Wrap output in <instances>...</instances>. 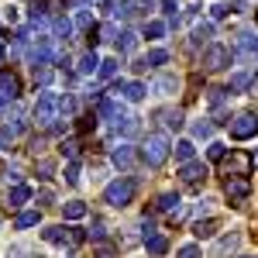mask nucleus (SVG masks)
<instances>
[{"label": "nucleus", "mask_w": 258, "mask_h": 258, "mask_svg": "<svg viewBox=\"0 0 258 258\" xmlns=\"http://www.w3.org/2000/svg\"><path fill=\"white\" fill-rule=\"evenodd\" d=\"M48 80H52V73H48V69H41V73L35 69V83H48Z\"/></svg>", "instance_id": "c03bdc74"}, {"label": "nucleus", "mask_w": 258, "mask_h": 258, "mask_svg": "<svg viewBox=\"0 0 258 258\" xmlns=\"http://www.w3.org/2000/svg\"><path fill=\"white\" fill-rule=\"evenodd\" d=\"M145 35H148V38H162V35H165V24H162V21H148V24H145Z\"/></svg>", "instance_id": "473e14b6"}, {"label": "nucleus", "mask_w": 258, "mask_h": 258, "mask_svg": "<svg viewBox=\"0 0 258 258\" xmlns=\"http://www.w3.org/2000/svg\"><path fill=\"white\" fill-rule=\"evenodd\" d=\"M0 55H4V45H0Z\"/></svg>", "instance_id": "de8ad7c7"}, {"label": "nucleus", "mask_w": 258, "mask_h": 258, "mask_svg": "<svg viewBox=\"0 0 258 258\" xmlns=\"http://www.w3.org/2000/svg\"><path fill=\"white\" fill-rule=\"evenodd\" d=\"M207 162H186L182 169H179V176H182V182H200V179H207Z\"/></svg>", "instance_id": "1a4fd4ad"}, {"label": "nucleus", "mask_w": 258, "mask_h": 258, "mask_svg": "<svg viewBox=\"0 0 258 258\" xmlns=\"http://www.w3.org/2000/svg\"><path fill=\"white\" fill-rule=\"evenodd\" d=\"M76 28H80V31H93V28H97L93 18H90V11H80V14H76Z\"/></svg>", "instance_id": "c756f323"}, {"label": "nucleus", "mask_w": 258, "mask_h": 258, "mask_svg": "<svg viewBox=\"0 0 258 258\" xmlns=\"http://www.w3.org/2000/svg\"><path fill=\"white\" fill-rule=\"evenodd\" d=\"M110 162H114L117 169H131V162H135V148H131V145H120V148H114Z\"/></svg>", "instance_id": "f8f14e48"}, {"label": "nucleus", "mask_w": 258, "mask_h": 258, "mask_svg": "<svg viewBox=\"0 0 258 258\" xmlns=\"http://www.w3.org/2000/svg\"><path fill=\"white\" fill-rule=\"evenodd\" d=\"M251 86V73H238V76H231V90H248Z\"/></svg>", "instance_id": "7c9ffc66"}, {"label": "nucleus", "mask_w": 258, "mask_h": 258, "mask_svg": "<svg viewBox=\"0 0 258 258\" xmlns=\"http://www.w3.org/2000/svg\"><path fill=\"white\" fill-rule=\"evenodd\" d=\"M80 73H83V76H93V73H100V59L93 55V52H86V55L80 59Z\"/></svg>", "instance_id": "6ab92c4d"}, {"label": "nucleus", "mask_w": 258, "mask_h": 258, "mask_svg": "<svg viewBox=\"0 0 258 258\" xmlns=\"http://www.w3.org/2000/svg\"><path fill=\"white\" fill-rule=\"evenodd\" d=\"M18 97H21L18 76L7 73V69H0V103H4V100H18Z\"/></svg>", "instance_id": "6e6552de"}, {"label": "nucleus", "mask_w": 258, "mask_h": 258, "mask_svg": "<svg viewBox=\"0 0 258 258\" xmlns=\"http://www.w3.org/2000/svg\"><path fill=\"white\" fill-rule=\"evenodd\" d=\"M38 220H41V214H38V210H24V214H18V220H14V224H18L21 231H24V227H35Z\"/></svg>", "instance_id": "b1692460"}, {"label": "nucleus", "mask_w": 258, "mask_h": 258, "mask_svg": "<svg viewBox=\"0 0 258 258\" xmlns=\"http://www.w3.org/2000/svg\"><path fill=\"white\" fill-rule=\"evenodd\" d=\"M145 62H148V66H165V62H169V52H165V48H152V52L145 55Z\"/></svg>", "instance_id": "a878e982"}, {"label": "nucleus", "mask_w": 258, "mask_h": 258, "mask_svg": "<svg viewBox=\"0 0 258 258\" xmlns=\"http://www.w3.org/2000/svg\"><path fill=\"white\" fill-rule=\"evenodd\" d=\"M52 35H55V38H69V35H73V24L62 18V14H55V18H52Z\"/></svg>", "instance_id": "f3484780"}, {"label": "nucleus", "mask_w": 258, "mask_h": 258, "mask_svg": "<svg viewBox=\"0 0 258 258\" xmlns=\"http://www.w3.org/2000/svg\"><path fill=\"white\" fill-rule=\"evenodd\" d=\"M90 238H93V241H103V238H107V227H103V224H93V227H90Z\"/></svg>", "instance_id": "ea45409f"}, {"label": "nucleus", "mask_w": 258, "mask_h": 258, "mask_svg": "<svg viewBox=\"0 0 258 258\" xmlns=\"http://www.w3.org/2000/svg\"><path fill=\"white\" fill-rule=\"evenodd\" d=\"M28 18H31V28L45 24V18H48V4H45V0H35V4H31V11H28Z\"/></svg>", "instance_id": "dca6fc26"}, {"label": "nucleus", "mask_w": 258, "mask_h": 258, "mask_svg": "<svg viewBox=\"0 0 258 258\" xmlns=\"http://www.w3.org/2000/svg\"><path fill=\"white\" fill-rule=\"evenodd\" d=\"M35 117H38V124H55V120L62 117V97L59 93H52V90H45V93H38V103H35Z\"/></svg>", "instance_id": "f03ea898"}, {"label": "nucleus", "mask_w": 258, "mask_h": 258, "mask_svg": "<svg viewBox=\"0 0 258 258\" xmlns=\"http://www.w3.org/2000/svg\"><path fill=\"white\" fill-rule=\"evenodd\" d=\"M238 234H227V238H220L217 241V248H214V251H210V258H224V255H231V251H234V248H238Z\"/></svg>", "instance_id": "ddd939ff"}, {"label": "nucleus", "mask_w": 258, "mask_h": 258, "mask_svg": "<svg viewBox=\"0 0 258 258\" xmlns=\"http://www.w3.org/2000/svg\"><path fill=\"white\" fill-rule=\"evenodd\" d=\"M117 48L124 52V55H131V52L138 48V35H135V31H124V35L117 38Z\"/></svg>", "instance_id": "412c9836"}, {"label": "nucleus", "mask_w": 258, "mask_h": 258, "mask_svg": "<svg viewBox=\"0 0 258 258\" xmlns=\"http://www.w3.org/2000/svg\"><path fill=\"white\" fill-rule=\"evenodd\" d=\"M258 135V117L255 114H238V117L231 120V138L234 141H248Z\"/></svg>", "instance_id": "20e7f679"}, {"label": "nucleus", "mask_w": 258, "mask_h": 258, "mask_svg": "<svg viewBox=\"0 0 258 258\" xmlns=\"http://www.w3.org/2000/svg\"><path fill=\"white\" fill-rule=\"evenodd\" d=\"M193 135H197V138H210V135H214V124H210V120H197V124H193Z\"/></svg>", "instance_id": "72a5a7b5"}, {"label": "nucleus", "mask_w": 258, "mask_h": 258, "mask_svg": "<svg viewBox=\"0 0 258 258\" xmlns=\"http://www.w3.org/2000/svg\"><path fill=\"white\" fill-rule=\"evenodd\" d=\"M224 93H227V90H220V86L210 90V103H224Z\"/></svg>", "instance_id": "37998d69"}, {"label": "nucleus", "mask_w": 258, "mask_h": 258, "mask_svg": "<svg viewBox=\"0 0 258 258\" xmlns=\"http://www.w3.org/2000/svg\"><path fill=\"white\" fill-rule=\"evenodd\" d=\"M138 131H141V120L138 117H120L117 120V135H120V138H135Z\"/></svg>", "instance_id": "4468645a"}, {"label": "nucleus", "mask_w": 258, "mask_h": 258, "mask_svg": "<svg viewBox=\"0 0 258 258\" xmlns=\"http://www.w3.org/2000/svg\"><path fill=\"white\" fill-rule=\"evenodd\" d=\"M169 148H172V145H169V135H165V131H155V135H148L145 145H141V159L148 162L152 169H159L162 162L169 159Z\"/></svg>", "instance_id": "f257e3e1"}, {"label": "nucleus", "mask_w": 258, "mask_h": 258, "mask_svg": "<svg viewBox=\"0 0 258 258\" xmlns=\"http://www.w3.org/2000/svg\"><path fill=\"white\" fill-rule=\"evenodd\" d=\"M59 152H62V155H66L69 162H76V155H80V145H76V141H62Z\"/></svg>", "instance_id": "2f4dec72"}, {"label": "nucleus", "mask_w": 258, "mask_h": 258, "mask_svg": "<svg viewBox=\"0 0 258 258\" xmlns=\"http://www.w3.org/2000/svg\"><path fill=\"white\" fill-rule=\"evenodd\" d=\"M145 244H148V255H165V248H169L165 238H145Z\"/></svg>", "instance_id": "393cba45"}, {"label": "nucleus", "mask_w": 258, "mask_h": 258, "mask_svg": "<svg viewBox=\"0 0 258 258\" xmlns=\"http://www.w3.org/2000/svg\"><path fill=\"white\" fill-rule=\"evenodd\" d=\"M176 159L179 162H189V159H193V141H179V145H176Z\"/></svg>", "instance_id": "c85d7f7f"}, {"label": "nucleus", "mask_w": 258, "mask_h": 258, "mask_svg": "<svg viewBox=\"0 0 258 258\" xmlns=\"http://www.w3.org/2000/svg\"><path fill=\"white\" fill-rule=\"evenodd\" d=\"M179 258H200V248L197 244H186V248H179Z\"/></svg>", "instance_id": "a19ab883"}, {"label": "nucleus", "mask_w": 258, "mask_h": 258, "mask_svg": "<svg viewBox=\"0 0 258 258\" xmlns=\"http://www.w3.org/2000/svg\"><path fill=\"white\" fill-rule=\"evenodd\" d=\"M28 200H31V189H28V186H14V189L7 193V203H11V207H21V203H28Z\"/></svg>", "instance_id": "a211bd4d"}, {"label": "nucleus", "mask_w": 258, "mask_h": 258, "mask_svg": "<svg viewBox=\"0 0 258 258\" xmlns=\"http://www.w3.org/2000/svg\"><path fill=\"white\" fill-rule=\"evenodd\" d=\"M224 155H227V148H224V145H210V162H220Z\"/></svg>", "instance_id": "58836bf2"}, {"label": "nucleus", "mask_w": 258, "mask_h": 258, "mask_svg": "<svg viewBox=\"0 0 258 258\" xmlns=\"http://www.w3.org/2000/svg\"><path fill=\"white\" fill-rule=\"evenodd\" d=\"M179 90V76H159L155 80V93H162V97H172Z\"/></svg>", "instance_id": "2eb2a0df"}, {"label": "nucleus", "mask_w": 258, "mask_h": 258, "mask_svg": "<svg viewBox=\"0 0 258 258\" xmlns=\"http://www.w3.org/2000/svg\"><path fill=\"white\" fill-rule=\"evenodd\" d=\"M131 197H135V179H127V176H120L114 179L107 189H103V203H110V207H127L131 203Z\"/></svg>", "instance_id": "7ed1b4c3"}, {"label": "nucleus", "mask_w": 258, "mask_h": 258, "mask_svg": "<svg viewBox=\"0 0 258 258\" xmlns=\"http://www.w3.org/2000/svg\"><path fill=\"white\" fill-rule=\"evenodd\" d=\"M145 93H148V90H145L141 83H127V86H124V100H131V103L145 100Z\"/></svg>", "instance_id": "4be33fe9"}, {"label": "nucleus", "mask_w": 258, "mask_h": 258, "mask_svg": "<svg viewBox=\"0 0 258 258\" xmlns=\"http://www.w3.org/2000/svg\"><path fill=\"white\" fill-rule=\"evenodd\" d=\"M114 73H117V62H114V59H107V62H100V73H97L100 80H110V76H114Z\"/></svg>", "instance_id": "c9c22d12"}, {"label": "nucleus", "mask_w": 258, "mask_h": 258, "mask_svg": "<svg viewBox=\"0 0 258 258\" xmlns=\"http://www.w3.org/2000/svg\"><path fill=\"white\" fill-rule=\"evenodd\" d=\"M234 55L244 59V62H255L258 59V35H251V31L238 35V41H234Z\"/></svg>", "instance_id": "423d86ee"}, {"label": "nucleus", "mask_w": 258, "mask_h": 258, "mask_svg": "<svg viewBox=\"0 0 258 258\" xmlns=\"http://www.w3.org/2000/svg\"><path fill=\"white\" fill-rule=\"evenodd\" d=\"M117 38H120L117 24H103V28H100V41H117Z\"/></svg>", "instance_id": "f704fd0d"}, {"label": "nucleus", "mask_w": 258, "mask_h": 258, "mask_svg": "<svg viewBox=\"0 0 258 258\" xmlns=\"http://www.w3.org/2000/svg\"><path fill=\"white\" fill-rule=\"evenodd\" d=\"M214 231H217V224H214V220H197V227H193V234H197V238H210Z\"/></svg>", "instance_id": "bb28decb"}, {"label": "nucleus", "mask_w": 258, "mask_h": 258, "mask_svg": "<svg viewBox=\"0 0 258 258\" xmlns=\"http://www.w3.org/2000/svg\"><path fill=\"white\" fill-rule=\"evenodd\" d=\"M224 193H227L231 203H241V200H248V193H251V182H248L244 176H231L227 186H224Z\"/></svg>", "instance_id": "0eeeda50"}, {"label": "nucleus", "mask_w": 258, "mask_h": 258, "mask_svg": "<svg viewBox=\"0 0 258 258\" xmlns=\"http://www.w3.org/2000/svg\"><path fill=\"white\" fill-rule=\"evenodd\" d=\"M210 35H214V24H197V28H193V45H200V41H207Z\"/></svg>", "instance_id": "cd10ccee"}, {"label": "nucleus", "mask_w": 258, "mask_h": 258, "mask_svg": "<svg viewBox=\"0 0 258 258\" xmlns=\"http://www.w3.org/2000/svg\"><path fill=\"white\" fill-rule=\"evenodd\" d=\"M231 59H234V52H231V48H224V45H210V48H207V55H203V66H207L210 73H217V69H227Z\"/></svg>", "instance_id": "39448f33"}, {"label": "nucleus", "mask_w": 258, "mask_h": 258, "mask_svg": "<svg viewBox=\"0 0 258 258\" xmlns=\"http://www.w3.org/2000/svg\"><path fill=\"white\" fill-rule=\"evenodd\" d=\"M73 110H76V100H73V97H62V117H69Z\"/></svg>", "instance_id": "79ce46f5"}, {"label": "nucleus", "mask_w": 258, "mask_h": 258, "mask_svg": "<svg viewBox=\"0 0 258 258\" xmlns=\"http://www.w3.org/2000/svg\"><path fill=\"white\" fill-rule=\"evenodd\" d=\"M38 172H41V179H48L52 176V165H48V162H38Z\"/></svg>", "instance_id": "a18cd8bd"}, {"label": "nucleus", "mask_w": 258, "mask_h": 258, "mask_svg": "<svg viewBox=\"0 0 258 258\" xmlns=\"http://www.w3.org/2000/svg\"><path fill=\"white\" fill-rule=\"evenodd\" d=\"M227 14H231V7H227V4H214V7H210V18H214V21L227 18Z\"/></svg>", "instance_id": "4c0bfd02"}, {"label": "nucleus", "mask_w": 258, "mask_h": 258, "mask_svg": "<svg viewBox=\"0 0 258 258\" xmlns=\"http://www.w3.org/2000/svg\"><path fill=\"white\" fill-rule=\"evenodd\" d=\"M255 165H258V152H255Z\"/></svg>", "instance_id": "49530a36"}, {"label": "nucleus", "mask_w": 258, "mask_h": 258, "mask_svg": "<svg viewBox=\"0 0 258 258\" xmlns=\"http://www.w3.org/2000/svg\"><path fill=\"white\" fill-rule=\"evenodd\" d=\"M66 182H69V186H76V182H80V165H76V162H69V169H66Z\"/></svg>", "instance_id": "e433bc0d"}, {"label": "nucleus", "mask_w": 258, "mask_h": 258, "mask_svg": "<svg viewBox=\"0 0 258 258\" xmlns=\"http://www.w3.org/2000/svg\"><path fill=\"white\" fill-rule=\"evenodd\" d=\"M179 203H182L179 193H165V197H159L155 210H159V214H172V217H179V214H182V207H179Z\"/></svg>", "instance_id": "9d476101"}, {"label": "nucleus", "mask_w": 258, "mask_h": 258, "mask_svg": "<svg viewBox=\"0 0 258 258\" xmlns=\"http://www.w3.org/2000/svg\"><path fill=\"white\" fill-rule=\"evenodd\" d=\"M162 120H165V127H172V131H179L186 120H182V110H162Z\"/></svg>", "instance_id": "5701e85b"}, {"label": "nucleus", "mask_w": 258, "mask_h": 258, "mask_svg": "<svg viewBox=\"0 0 258 258\" xmlns=\"http://www.w3.org/2000/svg\"><path fill=\"white\" fill-rule=\"evenodd\" d=\"M97 117L100 120H120V103L117 100H100V107H97Z\"/></svg>", "instance_id": "9b49d317"}, {"label": "nucleus", "mask_w": 258, "mask_h": 258, "mask_svg": "<svg viewBox=\"0 0 258 258\" xmlns=\"http://www.w3.org/2000/svg\"><path fill=\"white\" fill-rule=\"evenodd\" d=\"M62 214H66V220H80V217H86V203L73 200V203H66V207H62Z\"/></svg>", "instance_id": "aec40b11"}]
</instances>
